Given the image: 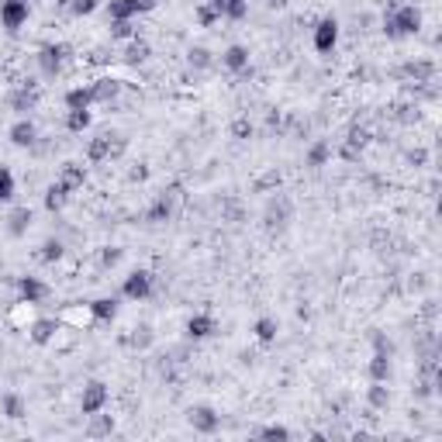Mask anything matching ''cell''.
Masks as SVG:
<instances>
[{"instance_id":"1","label":"cell","mask_w":442,"mask_h":442,"mask_svg":"<svg viewBox=\"0 0 442 442\" xmlns=\"http://www.w3.org/2000/svg\"><path fill=\"white\" fill-rule=\"evenodd\" d=\"M422 24H425V17H422V7L418 3H401V7H390L384 14V35L390 42H401V38L418 35Z\"/></svg>"},{"instance_id":"2","label":"cell","mask_w":442,"mask_h":442,"mask_svg":"<svg viewBox=\"0 0 442 442\" xmlns=\"http://www.w3.org/2000/svg\"><path fill=\"white\" fill-rule=\"evenodd\" d=\"M66 56H70V45L56 42V45H42V49H38V56H35V63H38V70H42V77H45V80H56V77L63 73Z\"/></svg>"},{"instance_id":"3","label":"cell","mask_w":442,"mask_h":442,"mask_svg":"<svg viewBox=\"0 0 442 442\" xmlns=\"http://www.w3.org/2000/svg\"><path fill=\"white\" fill-rule=\"evenodd\" d=\"M187 422H190V429H194L197 436H214V432L221 429V415H218L211 404H194V408H187Z\"/></svg>"},{"instance_id":"4","label":"cell","mask_w":442,"mask_h":442,"mask_svg":"<svg viewBox=\"0 0 442 442\" xmlns=\"http://www.w3.org/2000/svg\"><path fill=\"white\" fill-rule=\"evenodd\" d=\"M311 42H315V52L332 56L336 45H339V21H336V17H322V21L311 28Z\"/></svg>"},{"instance_id":"5","label":"cell","mask_w":442,"mask_h":442,"mask_svg":"<svg viewBox=\"0 0 442 442\" xmlns=\"http://www.w3.org/2000/svg\"><path fill=\"white\" fill-rule=\"evenodd\" d=\"M121 297L128 301H149L152 297V273L149 269H132L121 283Z\"/></svg>"},{"instance_id":"6","label":"cell","mask_w":442,"mask_h":442,"mask_svg":"<svg viewBox=\"0 0 442 442\" xmlns=\"http://www.w3.org/2000/svg\"><path fill=\"white\" fill-rule=\"evenodd\" d=\"M7 107H10L17 118H28V114L38 107V90H35V84L28 80V84L10 90V93H7Z\"/></svg>"},{"instance_id":"7","label":"cell","mask_w":442,"mask_h":442,"mask_svg":"<svg viewBox=\"0 0 442 442\" xmlns=\"http://www.w3.org/2000/svg\"><path fill=\"white\" fill-rule=\"evenodd\" d=\"M107 401H111V390H107L104 380H90V384H84V394H80V411H84V415L104 411Z\"/></svg>"},{"instance_id":"8","label":"cell","mask_w":442,"mask_h":442,"mask_svg":"<svg viewBox=\"0 0 442 442\" xmlns=\"http://www.w3.org/2000/svg\"><path fill=\"white\" fill-rule=\"evenodd\" d=\"M28 0H0V24L7 31H17L28 24Z\"/></svg>"},{"instance_id":"9","label":"cell","mask_w":442,"mask_h":442,"mask_svg":"<svg viewBox=\"0 0 442 442\" xmlns=\"http://www.w3.org/2000/svg\"><path fill=\"white\" fill-rule=\"evenodd\" d=\"M397 73L404 80H415V84H432L436 80V59H404Z\"/></svg>"},{"instance_id":"10","label":"cell","mask_w":442,"mask_h":442,"mask_svg":"<svg viewBox=\"0 0 442 442\" xmlns=\"http://www.w3.org/2000/svg\"><path fill=\"white\" fill-rule=\"evenodd\" d=\"M7 139H10V145H17V149H31V145L38 142V125H35L31 118H17V121L10 125Z\"/></svg>"},{"instance_id":"11","label":"cell","mask_w":442,"mask_h":442,"mask_svg":"<svg viewBox=\"0 0 442 442\" xmlns=\"http://www.w3.org/2000/svg\"><path fill=\"white\" fill-rule=\"evenodd\" d=\"M287 221H290V200H287V197H273V200L266 204V214H263L266 232H280Z\"/></svg>"},{"instance_id":"12","label":"cell","mask_w":442,"mask_h":442,"mask_svg":"<svg viewBox=\"0 0 442 442\" xmlns=\"http://www.w3.org/2000/svg\"><path fill=\"white\" fill-rule=\"evenodd\" d=\"M214 332H218V318H214V315H207V311L190 315V322H187V339L200 342V339H211Z\"/></svg>"},{"instance_id":"13","label":"cell","mask_w":442,"mask_h":442,"mask_svg":"<svg viewBox=\"0 0 442 442\" xmlns=\"http://www.w3.org/2000/svg\"><path fill=\"white\" fill-rule=\"evenodd\" d=\"M17 294H21L24 304H42L52 290H49V283H42L38 276H21V280H17Z\"/></svg>"},{"instance_id":"14","label":"cell","mask_w":442,"mask_h":442,"mask_svg":"<svg viewBox=\"0 0 442 442\" xmlns=\"http://www.w3.org/2000/svg\"><path fill=\"white\" fill-rule=\"evenodd\" d=\"M121 90H125V84H121V80H114V77H100V80H93V84H90L93 104H114V100L121 97Z\"/></svg>"},{"instance_id":"15","label":"cell","mask_w":442,"mask_h":442,"mask_svg":"<svg viewBox=\"0 0 442 442\" xmlns=\"http://www.w3.org/2000/svg\"><path fill=\"white\" fill-rule=\"evenodd\" d=\"M332 163V142L329 139H315L311 145H308V152H304V166L308 170H322V166H329Z\"/></svg>"},{"instance_id":"16","label":"cell","mask_w":442,"mask_h":442,"mask_svg":"<svg viewBox=\"0 0 442 442\" xmlns=\"http://www.w3.org/2000/svg\"><path fill=\"white\" fill-rule=\"evenodd\" d=\"M173 197H177V194H159V197L149 204L145 221H149V225H163V221H170V218H173V207H177Z\"/></svg>"},{"instance_id":"17","label":"cell","mask_w":442,"mask_h":442,"mask_svg":"<svg viewBox=\"0 0 442 442\" xmlns=\"http://www.w3.org/2000/svg\"><path fill=\"white\" fill-rule=\"evenodd\" d=\"M31 221H35L31 207L17 204V207L7 214V235H10V239H24V235H28V228H31Z\"/></svg>"},{"instance_id":"18","label":"cell","mask_w":442,"mask_h":442,"mask_svg":"<svg viewBox=\"0 0 442 442\" xmlns=\"http://www.w3.org/2000/svg\"><path fill=\"white\" fill-rule=\"evenodd\" d=\"M56 336H59V322L56 318H35L31 329H28V339L35 346H49V342H56Z\"/></svg>"},{"instance_id":"19","label":"cell","mask_w":442,"mask_h":442,"mask_svg":"<svg viewBox=\"0 0 442 442\" xmlns=\"http://www.w3.org/2000/svg\"><path fill=\"white\" fill-rule=\"evenodd\" d=\"M70 194H73V190H70V187H66L63 180H56V183H49V187H45V197H42V204H45V211H49V214H59V211L66 207V200H70Z\"/></svg>"},{"instance_id":"20","label":"cell","mask_w":442,"mask_h":442,"mask_svg":"<svg viewBox=\"0 0 442 442\" xmlns=\"http://www.w3.org/2000/svg\"><path fill=\"white\" fill-rule=\"evenodd\" d=\"M221 21H246L249 17V0H207Z\"/></svg>"},{"instance_id":"21","label":"cell","mask_w":442,"mask_h":442,"mask_svg":"<svg viewBox=\"0 0 442 442\" xmlns=\"http://www.w3.org/2000/svg\"><path fill=\"white\" fill-rule=\"evenodd\" d=\"M221 66L228 70V73H246L249 70V49L246 45H228L225 52H221Z\"/></svg>"},{"instance_id":"22","label":"cell","mask_w":442,"mask_h":442,"mask_svg":"<svg viewBox=\"0 0 442 442\" xmlns=\"http://www.w3.org/2000/svg\"><path fill=\"white\" fill-rule=\"evenodd\" d=\"M0 415H3V418H10V422H21V418L28 415V404H24V397H21L17 390H7V394H0Z\"/></svg>"},{"instance_id":"23","label":"cell","mask_w":442,"mask_h":442,"mask_svg":"<svg viewBox=\"0 0 442 442\" xmlns=\"http://www.w3.org/2000/svg\"><path fill=\"white\" fill-rule=\"evenodd\" d=\"M87 439H107L111 432H114V415H104V411H93V415H87Z\"/></svg>"},{"instance_id":"24","label":"cell","mask_w":442,"mask_h":442,"mask_svg":"<svg viewBox=\"0 0 442 442\" xmlns=\"http://www.w3.org/2000/svg\"><path fill=\"white\" fill-rule=\"evenodd\" d=\"M149 56H152V45H149L145 38H139V35H135V38L125 45V52H121V59H125L128 66H142Z\"/></svg>"},{"instance_id":"25","label":"cell","mask_w":442,"mask_h":442,"mask_svg":"<svg viewBox=\"0 0 442 442\" xmlns=\"http://www.w3.org/2000/svg\"><path fill=\"white\" fill-rule=\"evenodd\" d=\"M390 356H394V353L373 349V359H370V366H366V377H370V380L387 384V380H390Z\"/></svg>"},{"instance_id":"26","label":"cell","mask_w":442,"mask_h":442,"mask_svg":"<svg viewBox=\"0 0 442 442\" xmlns=\"http://www.w3.org/2000/svg\"><path fill=\"white\" fill-rule=\"evenodd\" d=\"M139 0H107V21H135Z\"/></svg>"},{"instance_id":"27","label":"cell","mask_w":442,"mask_h":442,"mask_svg":"<svg viewBox=\"0 0 442 442\" xmlns=\"http://www.w3.org/2000/svg\"><path fill=\"white\" fill-rule=\"evenodd\" d=\"M366 404H370V411H387V408H390V390H387L380 380H370V387H366Z\"/></svg>"},{"instance_id":"28","label":"cell","mask_w":442,"mask_h":442,"mask_svg":"<svg viewBox=\"0 0 442 442\" xmlns=\"http://www.w3.org/2000/svg\"><path fill=\"white\" fill-rule=\"evenodd\" d=\"M59 180H63L70 190H80V187L87 183V166H80V163H63V170H59Z\"/></svg>"},{"instance_id":"29","label":"cell","mask_w":442,"mask_h":442,"mask_svg":"<svg viewBox=\"0 0 442 442\" xmlns=\"http://www.w3.org/2000/svg\"><path fill=\"white\" fill-rule=\"evenodd\" d=\"M276 332H280V322H276V318H269V315L256 318V325H253V336H256V339H260L263 346L276 342Z\"/></svg>"},{"instance_id":"30","label":"cell","mask_w":442,"mask_h":442,"mask_svg":"<svg viewBox=\"0 0 442 442\" xmlns=\"http://www.w3.org/2000/svg\"><path fill=\"white\" fill-rule=\"evenodd\" d=\"M90 315L97 322H114L118 318V301L114 297H97V301H90Z\"/></svg>"},{"instance_id":"31","label":"cell","mask_w":442,"mask_h":442,"mask_svg":"<svg viewBox=\"0 0 442 442\" xmlns=\"http://www.w3.org/2000/svg\"><path fill=\"white\" fill-rule=\"evenodd\" d=\"M63 104H66V111H87L90 104H93V93H90V87H73V90H66Z\"/></svg>"},{"instance_id":"32","label":"cell","mask_w":442,"mask_h":442,"mask_svg":"<svg viewBox=\"0 0 442 442\" xmlns=\"http://www.w3.org/2000/svg\"><path fill=\"white\" fill-rule=\"evenodd\" d=\"M111 135H97V139H90L87 145V159L90 163H104V159H111Z\"/></svg>"},{"instance_id":"33","label":"cell","mask_w":442,"mask_h":442,"mask_svg":"<svg viewBox=\"0 0 442 442\" xmlns=\"http://www.w3.org/2000/svg\"><path fill=\"white\" fill-rule=\"evenodd\" d=\"M66 256V246H63V239H45L42 242V249H38V260L45 266H52V263H59Z\"/></svg>"},{"instance_id":"34","label":"cell","mask_w":442,"mask_h":442,"mask_svg":"<svg viewBox=\"0 0 442 442\" xmlns=\"http://www.w3.org/2000/svg\"><path fill=\"white\" fill-rule=\"evenodd\" d=\"M152 339H156V336H152V329H149V325H135V329H132V336H128V346H132V349H139V353H145V349L152 346Z\"/></svg>"},{"instance_id":"35","label":"cell","mask_w":442,"mask_h":442,"mask_svg":"<svg viewBox=\"0 0 442 442\" xmlns=\"http://www.w3.org/2000/svg\"><path fill=\"white\" fill-rule=\"evenodd\" d=\"M187 63H190L194 70H211V66H214V56H211V49H204V45H194V49L187 52Z\"/></svg>"},{"instance_id":"36","label":"cell","mask_w":442,"mask_h":442,"mask_svg":"<svg viewBox=\"0 0 442 442\" xmlns=\"http://www.w3.org/2000/svg\"><path fill=\"white\" fill-rule=\"evenodd\" d=\"M90 121H93V114H90V107H87V111H70V114H66V128H70L73 135H80V132H87V128H90Z\"/></svg>"},{"instance_id":"37","label":"cell","mask_w":442,"mask_h":442,"mask_svg":"<svg viewBox=\"0 0 442 442\" xmlns=\"http://www.w3.org/2000/svg\"><path fill=\"white\" fill-rule=\"evenodd\" d=\"M194 21H197V28H214L221 17H218V10H214L211 3H197V10H194Z\"/></svg>"},{"instance_id":"38","label":"cell","mask_w":442,"mask_h":442,"mask_svg":"<svg viewBox=\"0 0 442 442\" xmlns=\"http://www.w3.org/2000/svg\"><path fill=\"white\" fill-rule=\"evenodd\" d=\"M253 135H256V125H253L249 118H235V121H232V139H235V142H249Z\"/></svg>"},{"instance_id":"39","label":"cell","mask_w":442,"mask_h":442,"mask_svg":"<svg viewBox=\"0 0 442 442\" xmlns=\"http://www.w3.org/2000/svg\"><path fill=\"white\" fill-rule=\"evenodd\" d=\"M125 260V249H118V246H107V249H100V256H97V266L100 269H114V266Z\"/></svg>"},{"instance_id":"40","label":"cell","mask_w":442,"mask_h":442,"mask_svg":"<svg viewBox=\"0 0 442 442\" xmlns=\"http://www.w3.org/2000/svg\"><path fill=\"white\" fill-rule=\"evenodd\" d=\"M283 183V177H280V170H266L263 177H256V183H253V190L256 194H266V190H276Z\"/></svg>"},{"instance_id":"41","label":"cell","mask_w":442,"mask_h":442,"mask_svg":"<svg viewBox=\"0 0 442 442\" xmlns=\"http://www.w3.org/2000/svg\"><path fill=\"white\" fill-rule=\"evenodd\" d=\"M111 24V38H121V42H132L139 31H135V21H107Z\"/></svg>"},{"instance_id":"42","label":"cell","mask_w":442,"mask_h":442,"mask_svg":"<svg viewBox=\"0 0 442 442\" xmlns=\"http://www.w3.org/2000/svg\"><path fill=\"white\" fill-rule=\"evenodd\" d=\"M14 197V173L7 166H0V204H7Z\"/></svg>"},{"instance_id":"43","label":"cell","mask_w":442,"mask_h":442,"mask_svg":"<svg viewBox=\"0 0 442 442\" xmlns=\"http://www.w3.org/2000/svg\"><path fill=\"white\" fill-rule=\"evenodd\" d=\"M97 7H100L97 0H70V14H73V17H90Z\"/></svg>"},{"instance_id":"44","label":"cell","mask_w":442,"mask_h":442,"mask_svg":"<svg viewBox=\"0 0 442 442\" xmlns=\"http://www.w3.org/2000/svg\"><path fill=\"white\" fill-rule=\"evenodd\" d=\"M256 436H263V439H290V429L287 425H263V429H256Z\"/></svg>"},{"instance_id":"45","label":"cell","mask_w":442,"mask_h":442,"mask_svg":"<svg viewBox=\"0 0 442 442\" xmlns=\"http://www.w3.org/2000/svg\"><path fill=\"white\" fill-rule=\"evenodd\" d=\"M346 145H353V149L363 152V149L370 145V132H366V128H353V132H349V139H346Z\"/></svg>"},{"instance_id":"46","label":"cell","mask_w":442,"mask_h":442,"mask_svg":"<svg viewBox=\"0 0 442 442\" xmlns=\"http://www.w3.org/2000/svg\"><path fill=\"white\" fill-rule=\"evenodd\" d=\"M408 163H411V166H425V163H429V152H425V149H411V152H408Z\"/></svg>"},{"instance_id":"47","label":"cell","mask_w":442,"mask_h":442,"mask_svg":"<svg viewBox=\"0 0 442 442\" xmlns=\"http://www.w3.org/2000/svg\"><path fill=\"white\" fill-rule=\"evenodd\" d=\"M128 180H132V183H142V180H149V166H142V163H139V166L128 173Z\"/></svg>"},{"instance_id":"48","label":"cell","mask_w":442,"mask_h":442,"mask_svg":"<svg viewBox=\"0 0 442 442\" xmlns=\"http://www.w3.org/2000/svg\"><path fill=\"white\" fill-rule=\"evenodd\" d=\"M339 156H342L346 163H356V159H359V149H353V145H342V149H339Z\"/></svg>"},{"instance_id":"49","label":"cell","mask_w":442,"mask_h":442,"mask_svg":"<svg viewBox=\"0 0 442 442\" xmlns=\"http://www.w3.org/2000/svg\"><path fill=\"white\" fill-rule=\"evenodd\" d=\"M156 3H159V0H139V14H149V10H156Z\"/></svg>"},{"instance_id":"50","label":"cell","mask_w":442,"mask_h":442,"mask_svg":"<svg viewBox=\"0 0 442 442\" xmlns=\"http://www.w3.org/2000/svg\"><path fill=\"white\" fill-rule=\"evenodd\" d=\"M269 7H287V0H266Z\"/></svg>"},{"instance_id":"51","label":"cell","mask_w":442,"mask_h":442,"mask_svg":"<svg viewBox=\"0 0 442 442\" xmlns=\"http://www.w3.org/2000/svg\"><path fill=\"white\" fill-rule=\"evenodd\" d=\"M408 3H422V0H408Z\"/></svg>"}]
</instances>
